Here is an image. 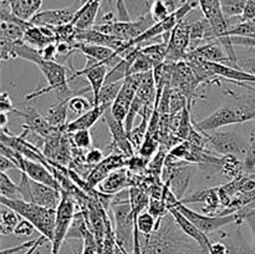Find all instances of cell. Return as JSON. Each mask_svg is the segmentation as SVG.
Listing matches in <instances>:
<instances>
[{"instance_id":"1f68e13d","label":"cell","mask_w":255,"mask_h":254,"mask_svg":"<svg viewBox=\"0 0 255 254\" xmlns=\"http://www.w3.org/2000/svg\"><path fill=\"white\" fill-rule=\"evenodd\" d=\"M136 226L142 236H151L156 231L157 219L148 211L142 212L136 218Z\"/></svg>"},{"instance_id":"f6af8a7d","label":"cell","mask_w":255,"mask_h":254,"mask_svg":"<svg viewBox=\"0 0 255 254\" xmlns=\"http://www.w3.org/2000/svg\"><path fill=\"white\" fill-rule=\"evenodd\" d=\"M35 231H36L35 227L32 226L29 221L22 218L21 221L19 222V224L16 226V228H15L14 234L16 237H30Z\"/></svg>"},{"instance_id":"4316f807","label":"cell","mask_w":255,"mask_h":254,"mask_svg":"<svg viewBox=\"0 0 255 254\" xmlns=\"http://www.w3.org/2000/svg\"><path fill=\"white\" fill-rule=\"evenodd\" d=\"M151 197L149 193L142 187H129V206H131L132 212L134 217H138L144 209L148 208Z\"/></svg>"},{"instance_id":"8d00e7d4","label":"cell","mask_w":255,"mask_h":254,"mask_svg":"<svg viewBox=\"0 0 255 254\" xmlns=\"http://www.w3.org/2000/svg\"><path fill=\"white\" fill-rule=\"evenodd\" d=\"M91 109V102L87 99H85V97L80 96V95L79 96H72L69 100V110L74 112V114L79 115V116Z\"/></svg>"},{"instance_id":"5b68a950","label":"cell","mask_w":255,"mask_h":254,"mask_svg":"<svg viewBox=\"0 0 255 254\" xmlns=\"http://www.w3.org/2000/svg\"><path fill=\"white\" fill-rule=\"evenodd\" d=\"M36 66L41 70L45 80L47 82V86L42 87L40 90H35L31 94L25 96V101L35 99V97L42 96L50 91H55L57 96L61 97L60 100L70 99L71 96V90L69 86V79H67L66 67L56 61H47L42 59L36 64Z\"/></svg>"},{"instance_id":"11a10c76","label":"cell","mask_w":255,"mask_h":254,"mask_svg":"<svg viewBox=\"0 0 255 254\" xmlns=\"http://www.w3.org/2000/svg\"><path fill=\"white\" fill-rule=\"evenodd\" d=\"M115 2V0H102V4H107V5H111V4H114Z\"/></svg>"},{"instance_id":"4dcf8cb0","label":"cell","mask_w":255,"mask_h":254,"mask_svg":"<svg viewBox=\"0 0 255 254\" xmlns=\"http://www.w3.org/2000/svg\"><path fill=\"white\" fill-rule=\"evenodd\" d=\"M0 194L10 199H22L19 186L10 179L6 172H0Z\"/></svg>"},{"instance_id":"5bb4252c","label":"cell","mask_w":255,"mask_h":254,"mask_svg":"<svg viewBox=\"0 0 255 254\" xmlns=\"http://www.w3.org/2000/svg\"><path fill=\"white\" fill-rule=\"evenodd\" d=\"M87 62L85 67L79 71H75L71 79H76L79 76H85V79L89 81L90 89H91L92 95H94V106L99 105V96L102 87L106 84V77L109 75L110 67L105 62H97L96 60L91 57H86Z\"/></svg>"},{"instance_id":"cb8c5ba5","label":"cell","mask_w":255,"mask_h":254,"mask_svg":"<svg viewBox=\"0 0 255 254\" xmlns=\"http://www.w3.org/2000/svg\"><path fill=\"white\" fill-rule=\"evenodd\" d=\"M132 186V177L131 172L127 171L126 168H120L109 174L107 178H105L101 183L99 184V189L102 193L114 194L124 191V189L129 188Z\"/></svg>"},{"instance_id":"ffe728a7","label":"cell","mask_w":255,"mask_h":254,"mask_svg":"<svg viewBox=\"0 0 255 254\" xmlns=\"http://www.w3.org/2000/svg\"><path fill=\"white\" fill-rule=\"evenodd\" d=\"M30 186H31L32 203L47 207V208L57 209L62 198L61 191L54 188V187L47 186V184L35 182L32 179H30Z\"/></svg>"},{"instance_id":"f1b7e54d","label":"cell","mask_w":255,"mask_h":254,"mask_svg":"<svg viewBox=\"0 0 255 254\" xmlns=\"http://www.w3.org/2000/svg\"><path fill=\"white\" fill-rule=\"evenodd\" d=\"M20 214L12 209L7 208V207L2 206L1 212H0V233L2 236H7V234H14L15 228L19 224Z\"/></svg>"},{"instance_id":"2e32d148","label":"cell","mask_w":255,"mask_h":254,"mask_svg":"<svg viewBox=\"0 0 255 254\" xmlns=\"http://www.w3.org/2000/svg\"><path fill=\"white\" fill-rule=\"evenodd\" d=\"M127 164L126 156L121 153L111 154V156L104 158V161L100 162L97 166L90 171L89 176L86 177V184L90 191L99 187V184L104 181L105 178L109 177L110 173L120 168H124Z\"/></svg>"},{"instance_id":"f35d334b","label":"cell","mask_w":255,"mask_h":254,"mask_svg":"<svg viewBox=\"0 0 255 254\" xmlns=\"http://www.w3.org/2000/svg\"><path fill=\"white\" fill-rule=\"evenodd\" d=\"M238 216H239V221H241V224L243 223V222H246V223L249 226V229H251V233H252V239H253V246L252 247H253L255 251V208L239 209Z\"/></svg>"},{"instance_id":"d590c367","label":"cell","mask_w":255,"mask_h":254,"mask_svg":"<svg viewBox=\"0 0 255 254\" xmlns=\"http://www.w3.org/2000/svg\"><path fill=\"white\" fill-rule=\"evenodd\" d=\"M187 106H188L187 97L178 90L172 89L171 100H169V115L174 116V115L183 111V109H186Z\"/></svg>"},{"instance_id":"7dc6e473","label":"cell","mask_w":255,"mask_h":254,"mask_svg":"<svg viewBox=\"0 0 255 254\" xmlns=\"http://www.w3.org/2000/svg\"><path fill=\"white\" fill-rule=\"evenodd\" d=\"M255 19V0H247L243 14L239 17V21H248Z\"/></svg>"},{"instance_id":"e575fe53","label":"cell","mask_w":255,"mask_h":254,"mask_svg":"<svg viewBox=\"0 0 255 254\" xmlns=\"http://www.w3.org/2000/svg\"><path fill=\"white\" fill-rule=\"evenodd\" d=\"M71 134V142L72 146L77 149H81V151H85V149H91L92 147V137L91 133H90V129H80V131L72 132Z\"/></svg>"},{"instance_id":"ab89813d","label":"cell","mask_w":255,"mask_h":254,"mask_svg":"<svg viewBox=\"0 0 255 254\" xmlns=\"http://www.w3.org/2000/svg\"><path fill=\"white\" fill-rule=\"evenodd\" d=\"M148 212L154 217V218L159 219V218H163L166 214H168L169 209L161 198H153V197H151V201H149V206H148Z\"/></svg>"},{"instance_id":"8fae6325","label":"cell","mask_w":255,"mask_h":254,"mask_svg":"<svg viewBox=\"0 0 255 254\" xmlns=\"http://www.w3.org/2000/svg\"><path fill=\"white\" fill-rule=\"evenodd\" d=\"M142 77H143V74H133L128 75L124 80L121 90H120L116 100H115L111 109H110L111 110V114L120 121L125 122V120H126L129 109L132 106V102H133L134 97H136L137 89H138V85L141 82Z\"/></svg>"},{"instance_id":"91938a15","label":"cell","mask_w":255,"mask_h":254,"mask_svg":"<svg viewBox=\"0 0 255 254\" xmlns=\"http://www.w3.org/2000/svg\"><path fill=\"white\" fill-rule=\"evenodd\" d=\"M254 174H255V173H254Z\"/></svg>"},{"instance_id":"e0dca14e","label":"cell","mask_w":255,"mask_h":254,"mask_svg":"<svg viewBox=\"0 0 255 254\" xmlns=\"http://www.w3.org/2000/svg\"><path fill=\"white\" fill-rule=\"evenodd\" d=\"M76 11L77 9H75L74 6L62 7V9L44 10V11H39L37 14H35L30 19V22L35 25V26H61V25L71 24Z\"/></svg>"},{"instance_id":"6f0895ef","label":"cell","mask_w":255,"mask_h":254,"mask_svg":"<svg viewBox=\"0 0 255 254\" xmlns=\"http://www.w3.org/2000/svg\"><path fill=\"white\" fill-rule=\"evenodd\" d=\"M7 1L10 2V5H12V4H14V2H15V0H7Z\"/></svg>"},{"instance_id":"816d5d0a","label":"cell","mask_w":255,"mask_h":254,"mask_svg":"<svg viewBox=\"0 0 255 254\" xmlns=\"http://www.w3.org/2000/svg\"><path fill=\"white\" fill-rule=\"evenodd\" d=\"M7 169H19V167L6 156H0V172H6Z\"/></svg>"},{"instance_id":"3957f363","label":"cell","mask_w":255,"mask_h":254,"mask_svg":"<svg viewBox=\"0 0 255 254\" xmlns=\"http://www.w3.org/2000/svg\"><path fill=\"white\" fill-rule=\"evenodd\" d=\"M237 100L239 101L238 105H223L204 120L194 122V127L201 131H213L224 126L243 124V122L255 120V111L247 104L246 100L239 99V97H237Z\"/></svg>"},{"instance_id":"7402d4cb","label":"cell","mask_w":255,"mask_h":254,"mask_svg":"<svg viewBox=\"0 0 255 254\" xmlns=\"http://www.w3.org/2000/svg\"><path fill=\"white\" fill-rule=\"evenodd\" d=\"M15 114L24 117L25 126H26L30 131L34 132V133L41 136L42 138L49 137L50 134L54 133L56 129H61V128H55V127H52L51 125L49 124V121L46 120V117H42L41 115L37 112V110L32 106L26 107L25 111H17L16 110Z\"/></svg>"},{"instance_id":"c3c4849f","label":"cell","mask_w":255,"mask_h":254,"mask_svg":"<svg viewBox=\"0 0 255 254\" xmlns=\"http://www.w3.org/2000/svg\"><path fill=\"white\" fill-rule=\"evenodd\" d=\"M15 111H16V109H15L14 105H12L9 94L5 91L1 92V95H0V112H5V114H7V112H15Z\"/></svg>"},{"instance_id":"ee69618b","label":"cell","mask_w":255,"mask_h":254,"mask_svg":"<svg viewBox=\"0 0 255 254\" xmlns=\"http://www.w3.org/2000/svg\"><path fill=\"white\" fill-rule=\"evenodd\" d=\"M104 152L99 148H91L85 153V162H86L90 167L97 166L100 162L104 161Z\"/></svg>"},{"instance_id":"7a4b0ae2","label":"cell","mask_w":255,"mask_h":254,"mask_svg":"<svg viewBox=\"0 0 255 254\" xmlns=\"http://www.w3.org/2000/svg\"><path fill=\"white\" fill-rule=\"evenodd\" d=\"M0 203L16 212L21 218L29 221L41 236L46 237L47 241H52L56 227V209L39 206L25 199H10L2 196L0 197Z\"/></svg>"},{"instance_id":"7bdbcfd3","label":"cell","mask_w":255,"mask_h":254,"mask_svg":"<svg viewBox=\"0 0 255 254\" xmlns=\"http://www.w3.org/2000/svg\"><path fill=\"white\" fill-rule=\"evenodd\" d=\"M79 254H99L96 239H95L92 232L90 234H87V236L84 238V241H82L81 253Z\"/></svg>"},{"instance_id":"277c9868","label":"cell","mask_w":255,"mask_h":254,"mask_svg":"<svg viewBox=\"0 0 255 254\" xmlns=\"http://www.w3.org/2000/svg\"><path fill=\"white\" fill-rule=\"evenodd\" d=\"M203 16L208 20L216 34L218 41L223 45L227 55L229 57V62L227 65L237 67L238 55L234 50V45L232 42V36H229V22L222 9L221 0H198Z\"/></svg>"},{"instance_id":"db71d44e","label":"cell","mask_w":255,"mask_h":254,"mask_svg":"<svg viewBox=\"0 0 255 254\" xmlns=\"http://www.w3.org/2000/svg\"><path fill=\"white\" fill-rule=\"evenodd\" d=\"M7 121H9V119H7V114H5V112H0V127H1V129L6 128Z\"/></svg>"},{"instance_id":"ba28073f","label":"cell","mask_w":255,"mask_h":254,"mask_svg":"<svg viewBox=\"0 0 255 254\" xmlns=\"http://www.w3.org/2000/svg\"><path fill=\"white\" fill-rule=\"evenodd\" d=\"M75 207L76 204H75L74 197L66 192H62L61 202L56 209V227H55L54 238L50 242L51 243L50 254H60V249H61L65 239H67L72 219L76 213Z\"/></svg>"},{"instance_id":"d6a6232c","label":"cell","mask_w":255,"mask_h":254,"mask_svg":"<svg viewBox=\"0 0 255 254\" xmlns=\"http://www.w3.org/2000/svg\"><path fill=\"white\" fill-rule=\"evenodd\" d=\"M159 144H161V142H159L158 134L147 133L146 138H144L141 147H139L138 153L141 154L142 157H146V158L151 159L152 157L158 152Z\"/></svg>"},{"instance_id":"9f6ffc18","label":"cell","mask_w":255,"mask_h":254,"mask_svg":"<svg viewBox=\"0 0 255 254\" xmlns=\"http://www.w3.org/2000/svg\"><path fill=\"white\" fill-rule=\"evenodd\" d=\"M89 1V0H80V5H84L85 2H87Z\"/></svg>"},{"instance_id":"7c38bea8","label":"cell","mask_w":255,"mask_h":254,"mask_svg":"<svg viewBox=\"0 0 255 254\" xmlns=\"http://www.w3.org/2000/svg\"><path fill=\"white\" fill-rule=\"evenodd\" d=\"M199 85H201V82L198 81L197 76L194 75L188 61L183 60V61L176 62L171 80V87L181 91L187 97L189 107L193 104L196 91Z\"/></svg>"},{"instance_id":"30bf717a","label":"cell","mask_w":255,"mask_h":254,"mask_svg":"<svg viewBox=\"0 0 255 254\" xmlns=\"http://www.w3.org/2000/svg\"><path fill=\"white\" fill-rule=\"evenodd\" d=\"M208 139L209 147L222 154V156H228L234 154L238 157L246 158L248 154L249 146H247L241 136L234 131H203Z\"/></svg>"},{"instance_id":"484cf974","label":"cell","mask_w":255,"mask_h":254,"mask_svg":"<svg viewBox=\"0 0 255 254\" xmlns=\"http://www.w3.org/2000/svg\"><path fill=\"white\" fill-rule=\"evenodd\" d=\"M71 99V97H70ZM60 100L56 105L51 106L47 111L46 120L49 121V124L51 125L55 128H61L66 129V117H67V111H69V100Z\"/></svg>"},{"instance_id":"d4e9b609","label":"cell","mask_w":255,"mask_h":254,"mask_svg":"<svg viewBox=\"0 0 255 254\" xmlns=\"http://www.w3.org/2000/svg\"><path fill=\"white\" fill-rule=\"evenodd\" d=\"M107 107L102 106V105H97V106H92L91 110H89L85 114L80 115L77 119L74 121L69 122L66 126V132L72 133V132L80 131V129H90L102 116L105 112L107 111Z\"/></svg>"},{"instance_id":"44dd1931","label":"cell","mask_w":255,"mask_h":254,"mask_svg":"<svg viewBox=\"0 0 255 254\" xmlns=\"http://www.w3.org/2000/svg\"><path fill=\"white\" fill-rule=\"evenodd\" d=\"M187 59H199L204 60V61L222 62V64H228L229 62L228 55H227L223 45L218 40H214V41L207 42V44L196 47L188 52Z\"/></svg>"},{"instance_id":"b9f144b4","label":"cell","mask_w":255,"mask_h":254,"mask_svg":"<svg viewBox=\"0 0 255 254\" xmlns=\"http://www.w3.org/2000/svg\"><path fill=\"white\" fill-rule=\"evenodd\" d=\"M244 164H246V169L248 171H253L255 168V125L251 132V141H249V149L248 154L244 158Z\"/></svg>"},{"instance_id":"680465c9","label":"cell","mask_w":255,"mask_h":254,"mask_svg":"<svg viewBox=\"0 0 255 254\" xmlns=\"http://www.w3.org/2000/svg\"><path fill=\"white\" fill-rule=\"evenodd\" d=\"M252 176H253V177H254V178H255V174H252Z\"/></svg>"},{"instance_id":"681fc988","label":"cell","mask_w":255,"mask_h":254,"mask_svg":"<svg viewBox=\"0 0 255 254\" xmlns=\"http://www.w3.org/2000/svg\"><path fill=\"white\" fill-rule=\"evenodd\" d=\"M40 52H41V56L44 60H47V61H55V57L57 56V44L51 42V44L42 47V49L40 50Z\"/></svg>"},{"instance_id":"83f0119b","label":"cell","mask_w":255,"mask_h":254,"mask_svg":"<svg viewBox=\"0 0 255 254\" xmlns=\"http://www.w3.org/2000/svg\"><path fill=\"white\" fill-rule=\"evenodd\" d=\"M222 173L229 179H236L238 177L244 176V171H246V164L244 161H242L238 156L234 154H228V156L222 157L221 163Z\"/></svg>"},{"instance_id":"8992f818","label":"cell","mask_w":255,"mask_h":254,"mask_svg":"<svg viewBox=\"0 0 255 254\" xmlns=\"http://www.w3.org/2000/svg\"><path fill=\"white\" fill-rule=\"evenodd\" d=\"M154 22L156 21L152 17L151 12H148L136 21H132V20L131 21H119V20H116V21L95 25L94 29L104 32V34L117 37L126 44V42L137 39L139 35H142L147 29H149Z\"/></svg>"},{"instance_id":"60d3db41","label":"cell","mask_w":255,"mask_h":254,"mask_svg":"<svg viewBox=\"0 0 255 254\" xmlns=\"http://www.w3.org/2000/svg\"><path fill=\"white\" fill-rule=\"evenodd\" d=\"M149 159L146 158V157H142L141 154L139 156H132L127 159V164L129 172H134V173H139V172L143 171L144 168L148 167Z\"/></svg>"},{"instance_id":"4fadbf2b","label":"cell","mask_w":255,"mask_h":254,"mask_svg":"<svg viewBox=\"0 0 255 254\" xmlns=\"http://www.w3.org/2000/svg\"><path fill=\"white\" fill-rule=\"evenodd\" d=\"M191 46V32H189V21L184 19L178 22L169 34L168 51L166 61L178 62L187 59Z\"/></svg>"},{"instance_id":"f546056e","label":"cell","mask_w":255,"mask_h":254,"mask_svg":"<svg viewBox=\"0 0 255 254\" xmlns=\"http://www.w3.org/2000/svg\"><path fill=\"white\" fill-rule=\"evenodd\" d=\"M122 84L124 81H117V82H111V84H105L102 87L101 92H100L99 96V105L107 107V109H111L112 104L116 100L117 95H119L120 90H121Z\"/></svg>"},{"instance_id":"d6986e66","label":"cell","mask_w":255,"mask_h":254,"mask_svg":"<svg viewBox=\"0 0 255 254\" xmlns=\"http://www.w3.org/2000/svg\"><path fill=\"white\" fill-rule=\"evenodd\" d=\"M75 47L80 52H82L86 57H91V59L96 60L97 62H105V64H107L110 70L114 66H116L122 59V56H120L115 50L106 46H101V45L87 44V42H76Z\"/></svg>"},{"instance_id":"74e56055","label":"cell","mask_w":255,"mask_h":254,"mask_svg":"<svg viewBox=\"0 0 255 254\" xmlns=\"http://www.w3.org/2000/svg\"><path fill=\"white\" fill-rule=\"evenodd\" d=\"M149 12H151L152 17H153V20L156 22L163 21L164 19H167V17L172 14L163 0H154L153 4H152L151 6V11Z\"/></svg>"},{"instance_id":"603a6c76","label":"cell","mask_w":255,"mask_h":254,"mask_svg":"<svg viewBox=\"0 0 255 254\" xmlns=\"http://www.w3.org/2000/svg\"><path fill=\"white\" fill-rule=\"evenodd\" d=\"M102 0H89L84 5H80L71 24L77 30H89L95 26V21L101 9Z\"/></svg>"},{"instance_id":"52a82bcc","label":"cell","mask_w":255,"mask_h":254,"mask_svg":"<svg viewBox=\"0 0 255 254\" xmlns=\"http://www.w3.org/2000/svg\"><path fill=\"white\" fill-rule=\"evenodd\" d=\"M111 207L115 218V234H116L117 242L127 253H129V251H131L132 254L136 217L132 212L129 202L111 204Z\"/></svg>"},{"instance_id":"6da1fadb","label":"cell","mask_w":255,"mask_h":254,"mask_svg":"<svg viewBox=\"0 0 255 254\" xmlns=\"http://www.w3.org/2000/svg\"><path fill=\"white\" fill-rule=\"evenodd\" d=\"M142 254H204L201 247L182 232L169 212L151 236L141 234Z\"/></svg>"},{"instance_id":"836d02e7","label":"cell","mask_w":255,"mask_h":254,"mask_svg":"<svg viewBox=\"0 0 255 254\" xmlns=\"http://www.w3.org/2000/svg\"><path fill=\"white\" fill-rule=\"evenodd\" d=\"M247 0H221L222 9L227 19L241 17L243 14Z\"/></svg>"},{"instance_id":"f5cc1de1","label":"cell","mask_w":255,"mask_h":254,"mask_svg":"<svg viewBox=\"0 0 255 254\" xmlns=\"http://www.w3.org/2000/svg\"><path fill=\"white\" fill-rule=\"evenodd\" d=\"M46 242H49V241H47L46 237H44V236L39 237V238H36V242H35L34 246H32L30 249H27V251H25L24 254H34L35 252H36L37 249L40 248V247L44 246V244L46 243Z\"/></svg>"},{"instance_id":"9a60e30c","label":"cell","mask_w":255,"mask_h":254,"mask_svg":"<svg viewBox=\"0 0 255 254\" xmlns=\"http://www.w3.org/2000/svg\"><path fill=\"white\" fill-rule=\"evenodd\" d=\"M105 121L107 122V126H109L110 133L112 136V142L111 147L117 148V152L126 157H132L134 154L136 149L132 146L131 141L128 138V133L126 131V127H125V122L117 120L114 115L111 114V110H107L105 112Z\"/></svg>"},{"instance_id":"9c48e42d","label":"cell","mask_w":255,"mask_h":254,"mask_svg":"<svg viewBox=\"0 0 255 254\" xmlns=\"http://www.w3.org/2000/svg\"><path fill=\"white\" fill-rule=\"evenodd\" d=\"M176 208L181 211L199 231H202L207 236L229 226V224H241L238 212L232 214H226V216H209V214H202L193 211V209L187 207L182 202L177 204Z\"/></svg>"},{"instance_id":"f907efd6","label":"cell","mask_w":255,"mask_h":254,"mask_svg":"<svg viewBox=\"0 0 255 254\" xmlns=\"http://www.w3.org/2000/svg\"><path fill=\"white\" fill-rule=\"evenodd\" d=\"M35 242H36V239H34V241L25 242V243H22V244H19V246L11 247V248L2 249V251L0 252V254H16L17 252H21V251H27V249H30V248H31L32 246H34V244H35Z\"/></svg>"},{"instance_id":"ac0fdd59","label":"cell","mask_w":255,"mask_h":254,"mask_svg":"<svg viewBox=\"0 0 255 254\" xmlns=\"http://www.w3.org/2000/svg\"><path fill=\"white\" fill-rule=\"evenodd\" d=\"M20 172L26 173L27 177L32 179V181L47 184V186L54 187V188L61 191V187H60L56 177L54 176V173L44 163H40V162L32 161V159L25 158L24 157L21 166H20Z\"/></svg>"},{"instance_id":"bcb514c9","label":"cell","mask_w":255,"mask_h":254,"mask_svg":"<svg viewBox=\"0 0 255 254\" xmlns=\"http://www.w3.org/2000/svg\"><path fill=\"white\" fill-rule=\"evenodd\" d=\"M237 67H239V69L249 72V74L255 75V56L243 57V59H239L238 57Z\"/></svg>"}]
</instances>
